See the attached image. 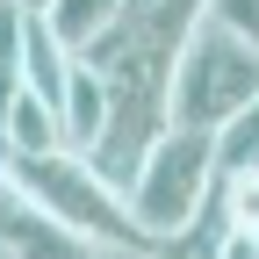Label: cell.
Returning <instances> with one entry per match:
<instances>
[{
  "instance_id": "7",
  "label": "cell",
  "mask_w": 259,
  "mask_h": 259,
  "mask_svg": "<svg viewBox=\"0 0 259 259\" xmlns=\"http://www.w3.org/2000/svg\"><path fill=\"white\" fill-rule=\"evenodd\" d=\"M209 158H216V187H231V180H252L259 173V101L245 115H231L209 137Z\"/></svg>"
},
{
  "instance_id": "1",
  "label": "cell",
  "mask_w": 259,
  "mask_h": 259,
  "mask_svg": "<svg viewBox=\"0 0 259 259\" xmlns=\"http://www.w3.org/2000/svg\"><path fill=\"white\" fill-rule=\"evenodd\" d=\"M0 180H8L22 202H36L58 231H72L94 259L101 252H130V259H151L144 231L130 223V202H122V187H108L101 173L87 166V158L72 151H44V158H8L0 166Z\"/></svg>"
},
{
  "instance_id": "4",
  "label": "cell",
  "mask_w": 259,
  "mask_h": 259,
  "mask_svg": "<svg viewBox=\"0 0 259 259\" xmlns=\"http://www.w3.org/2000/svg\"><path fill=\"white\" fill-rule=\"evenodd\" d=\"M0 259H94V252L0 180Z\"/></svg>"
},
{
  "instance_id": "2",
  "label": "cell",
  "mask_w": 259,
  "mask_h": 259,
  "mask_svg": "<svg viewBox=\"0 0 259 259\" xmlns=\"http://www.w3.org/2000/svg\"><path fill=\"white\" fill-rule=\"evenodd\" d=\"M252 101H259V51L216 22H194L173 51V72H166V122L216 137Z\"/></svg>"
},
{
  "instance_id": "3",
  "label": "cell",
  "mask_w": 259,
  "mask_h": 259,
  "mask_svg": "<svg viewBox=\"0 0 259 259\" xmlns=\"http://www.w3.org/2000/svg\"><path fill=\"white\" fill-rule=\"evenodd\" d=\"M216 194V158H209V137L202 130H158L151 151L137 158V173H130L122 202H130V223L144 231V245H173L180 231H194V216L209 209Z\"/></svg>"
},
{
  "instance_id": "9",
  "label": "cell",
  "mask_w": 259,
  "mask_h": 259,
  "mask_svg": "<svg viewBox=\"0 0 259 259\" xmlns=\"http://www.w3.org/2000/svg\"><path fill=\"white\" fill-rule=\"evenodd\" d=\"M0 8H15V15H44V0H0Z\"/></svg>"
},
{
  "instance_id": "8",
  "label": "cell",
  "mask_w": 259,
  "mask_h": 259,
  "mask_svg": "<svg viewBox=\"0 0 259 259\" xmlns=\"http://www.w3.org/2000/svg\"><path fill=\"white\" fill-rule=\"evenodd\" d=\"M202 22L231 29V36H245V44L259 51V0H202Z\"/></svg>"
},
{
  "instance_id": "6",
  "label": "cell",
  "mask_w": 259,
  "mask_h": 259,
  "mask_svg": "<svg viewBox=\"0 0 259 259\" xmlns=\"http://www.w3.org/2000/svg\"><path fill=\"white\" fill-rule=\"evenodd\" d=\"M115 15H122V0H44V36L65 51V58H87L94 44L115 29Z\"/></svg>"
},
{
  "instance_id": "5",
  "label": "cell",
  "mask_w": 259,
  "mask_h": 259,
  "mask_svg": "<svg viewBox=\"0 0 259 259\" xmlns=\"http://www.w3.org/2000/svg\"><path fill=\"white\" fill-rule=\"evenodd\" d=\"M101 130H108V87L94 79L87 65H72L65 87H58V144L72 158H87L94 144H101Z\"/></svg>"
}]
</instances>
